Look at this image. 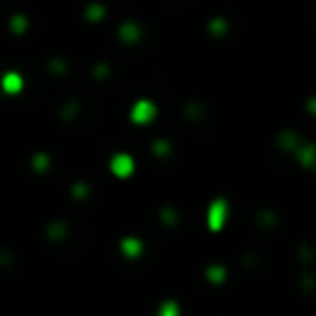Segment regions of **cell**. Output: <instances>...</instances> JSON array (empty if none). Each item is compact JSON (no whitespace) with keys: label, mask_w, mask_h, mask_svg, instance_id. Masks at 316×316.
<instances>
[{"label":"cell","mask_w":316,"mask_h":316,"mask_svg":"<svg viewBox=\"0 0 316 316\" xmlns=\"http://www.w3.org/2000/svg\"><path fill=\"white\" fill-rule=\"evenodd\" d=\"M224 222V205L222 203H215L213 205V211H211V228L217 231L219 226Z\"/></svg>","instance_id":"6da1fadb"}]
</instances>
